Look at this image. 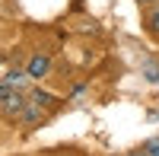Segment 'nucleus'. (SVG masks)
Listing matches in <instances>:
<instances>
[{"label": "nucleus", "instance_id": "f257e3e1", "mask_svg": "<svg viewBox=\"0 0 159 156\" xmlns=\"http://www.w3.org/2000/svg\"><path fill=\"white\" fill-rule=\"evenodd\" d=\"M25 108V93H19V89H10V93L3 96V102H0V118L10 121V124H16L19 121V115Z\"/></svg>", "mask_w": 159, "mask_h": 156}, {"label": "nucleus", "instance_id": "f03ea898", "mask_svg": "<svg viewBox=\"0 0 159 156\" xmlns=\"http://www.w3.org/2000/svg\"><path fill=\"white\" fill-rule=\"evenodd\" d=\"M45 121H48V108H42V105H35V102L25 99V108L19 115V127L22 131H35V127L45 124Z\"/></svg>", "mask_w": 159, "mask_h": 156}, {"label": "nucleus", "instance_id": "7ed1b4c3", "mask_svg": "<svg viewBox=\"0 0 159 156\" xmlns=\"http://www.w3.org/2000/svg\"><path fill=\"white\" fill-rule=\"evenodd\" d=\"M25 73H29V80H45V76L51 73V54L48 51H35V54L29 57V64H25Z\"/></svg>", "mask_w": 159, "mask_h": 156}, {"label": "nucleus", "instance_id": "20e7f679", "mask_svg": "<svg viewBox=\"0 0 159 156\" xmlns=\"http://www.w3.org/2000/svg\"><path fill=\"white\" fill-rule=\"evenodd\" d=\"M0 80H3V86L7 89H19V93H25V89H29V73H25V67H13V70H7L3 76H0Z\"/></svg>", "mask_w": 159, "mask_h": 156}, {"label": "nucleus", "instance_id": "39448f33", "mask_svg": "<svg viewBox=\"0 0 159 156\" xmlns=\"http://www.w3.org/2000/svg\"><path fill=\"white\" fill-rule=\"evenodd\" d=\"M25 99L35 102V105H42V108H48V112L57 105V96L48 93V89H42V86H29V89H25Z\"/></svg>", "mask_w": 159, "mask_h": 156}, {"label": "nucleus", "instance_id": "423d86ee", "mask_svg": "<svg viewBox=\"0 0 159 156\" xmlns=\"http://www.w3.org/2000/svg\"><path fill=\"white\" fill-rule=\"evenodd\" d=\"M143 29H147V35L153 42H159V3L143 10Z\"/></svg>", "mask_w": 159, "mask_h": 156}, {"label": "nucleus", "instance_id": "0eeeda50", "mask_svg": "<svg viewBox=\"0 0 159 156\" xmlns=\"http://www.w3.org/2000/svg\"><path fill=\"white\" fill-rule=\"evenodd\" d=\"M140 150L147 153V156H159V137H150V140H147V144H143Z\"/></svg>", "mask_w": 159, "mask_h": 156}, {"label": "nucleus", "instance_id": "6e6552de", "mask_svg": "<svg viewBox=\"0 0 159 156\" xmlns=\"http://www.w3.org/2000/svg\"><path fill=\"white\" fill-rule=\"evenodd\" d=\"M7 93H10V89L3 86V80H0V102H3V96H7Z\"/></svg>", "mask_w": 159, "mask_h": 156}, {"label": "nucleus", "instance_id": "1a4fd4ad", "mask_svg": "<svg viewBox=\"0 0 159 156\" xmlns=\"http://www.w3.org/2000/svg\"><path fill=\"white\" fill-rule=\"evenodd\" d=\"M140 7H153V3H159V0H137Z\"/></svg>", "mask_w": 159, "mask_h": 156}, {"label": "nucleus", "instance_id": "9d476101", "mask_svg": "<svg viewBox=\"0 0 159 156\" xmlns=\"http://www.w3.org/2000/svg\"><path fill=\"white\" fill-rule=\"evenodd\" d=\"M127 156H147V153H143V150H134V153H127Z\"/></svg>", "mask_w": 159, "mask_h": 156}]
</instances>
